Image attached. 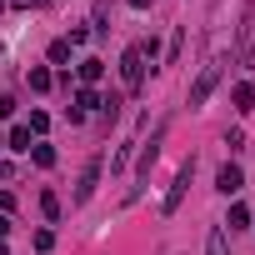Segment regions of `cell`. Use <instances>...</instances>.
<instances>
[{"instance_id":"1","label":"cell","mask_w":255,"mask_h":255,"mask_svg":"<svg viewBox=\"0 0 255 255\" xmlns=\"http://www.w3.org/2000/svg\"><path fill=\"white\" fill-rule=\"evenodd\" d=\"M215 85H220V60H210V65H205V70L195 75V85H190L185 105H190V110H200V105L210 100V90H215Z\"/></svg>"},{"instance_id":"2","label":"cell","mask_w":255,"mask_h":255,"mask_svg":"<svg viewBox=\"0 0 255 255\" xmlns=\"http://www.w3.org/2000/svg\"><path fill=\"white\" fill-rule=\"evenodd\" d=\"M120 80H125V90H140L145 85V55H140V45H130L120 55Z\"/></svg>"},{"instance_id":"3","label":"cell","mask_w":255,"mask_h":255,"mask_svg":"<svg viewBox=\"0 0 255 255\" xmlns=\"http://www.w3.org/2000/svg\"><path fill=\"white\" fill-rule=\"evenodd\" d=\"M190 180H195V160H185V165H180V175H175V185H170V195L160 200V215H175V210H180V200H185V190H190Z\"/></svg>"},{"instance_id":"4","label":"cell","mask_w":255,"mask_h":255,"mask_svg":"<svg viewBox=\"0 0 255 255\" xmlns=\"http://www.w3.org/2000/svg\"><path fill=\"white\" fill-rule=\"evenodd\" d=\"M100 170H105V160L95 155L85 170H80V180H75V195H70V205H85L90 195H95V185H100Z\"/></svg>"},{"instance_id":"5","label":"cell","mask_w":255,"mask_h":255,"mask_svg":"<svg viewBox=\"0 0 255 255\" xmlns=\"http://www.w3.org/2000/svg\"><path fill=\"white\" fill-rule=\"evenodd\" d=\"M165 130H170V125L160 120V125H155V135H150V140L140 145V175H150V165L160 160V145H165Z\"/></svg>"},{"instance_id":"6","label":"cell","mask_w":255,"mask_h":255,"mask_svg":"<svg viewBox=\"0 0 255 255\" xmlns=\"http://www.w3.org/2000/svg\"><path fill=\"white\" fill-rule=\"evenodd\" d=\"M215 190H220V195H240V190H245V170H240V165H220Z\"/></svg>"},{"instance_id":"7","label":"cell","mask_w":255,"mask_h":255,"mask_svg":"<svg viewBox=\"0 0 255 255\" xmlns=\"http://www.w3.org/2000/svg\"><path fill=\"white\" fill-rule=\"evenodd\" d=\"M95 105H100V95H95L90 85H85V90H75V105H70V120L80 125V120H85V110H95Z\"/></svg>"},{"instance_id":"8","label":"cell","mask_w":255,"mask_h":255,"mask_svg":"<svg viewBox=\"0 0 255 255\" xmlns=\"http://www.w3.org/2000/svg\"><path fill=\"white\" fill-rule=\"evenodd\" d=\"M230 100H235V110H240V115H245V110H255V85H245V80H240V85L230 90Z\"/></svg>"},{"instance_id":"9","label":"cell","mask_w":255,"mask_h":255,"mask_svg":"<svg viewBox=\"0 0 255 255\" xmlns=\"http://www.w3.org/2000/svg\"><path fill=\"white\" fill-rule=\"evenodd\" d=\"M230 240H225V225H210V240H205V255H225Z\"/></svg>"},{"instance_id":"10","label":"cell","mask_w":255,"mask_h":255,"mask_svg":"<svg viewBox=\"0 0 255 255\" xmlns=\"http://www.w3.org/2000/svg\"><path fill=\"white\" fill-rule=\"evenodd\" d=\"M5 145H10V150H30V145H35V140H30V125H15V130L5 135Z\"/></svg>"},{"instance_id":"11","label":"cell","mask_w":255,"mask_h":255,"mask_svg":"<svg viewBox=\"0 0 255 255\" xmlns=\"http://www.w3.org/2000/svg\"><path fill=\"white\" fill-rule=\"evenodd\" d=\"M50 85H55V75H50L45 65H35V70H30V90H35V95H45Z\"/></svg>"},{"instance_id":"12","label":"cell","mask_w":255,"mask_h":255,"mask_svg":"<svg viewBox=\"0 0 255 255\" xmlns=\"http://www.w3.org/2000/svg\"><path fill=\"white\" fill-rule=\"evenodd\" d=\"M30 160H35V165H40V170H50V165H55V150H50V145H40V140H35V145H30Z\"/></svg>"},{"instance_id":"13","label":"cell","mask_w":255,"mask_h":255,"mask_svg":"<svg viewBox=\"0 0 255 255\" xmlns=\"http://www.w3.org/2000/svg\"><path fill=\"white\" fill-rule=\"evenodd\" d=\"M40 210H45V220H60V195L55 190H40Z\"/></svg>"},{"instance_id":"14","label":"cell","mask_w":255,"mask_h":255,"mask_svg":"<svg viewBox=\"0 0 255 255\" xmlns=\"http://www.w3.org/2000/svg\"><path fill=\"white\" fill-rule=\"evenodd\" d=\"M100 75H105V65H100V60H80V80H85V85H95Z\"/></svg>"},{"instance_id":"15","label":"cell","mask_w":255,"mask_h":255,"mask_svg":"<svg viewBox=\"0 0 255 255\" xmlns=\"http://www.w3.org/2000/svg\"><path fill=\"white\" fill-rule=\"evenodd\" d=\"M225 225H230V230H245V225H250V210H245V205H230V220H225Z\"/></svg>"},{"instance_id":"16","label":"cell","mask_w":255,"mask_h":255,"mask_svg":"<svg viewBox=\"0 0 255 255\" xmlns=\"http://www.w3.org/2000/svg\"><path fill=\"white\" fill-rule=\"evenodd\" d=\"M65 60H70V40H55L50 45V65H65Z\"/></svg>"},{"instance_id":"17","label":"cell","mask_w":255,"mask_h":255,"mask_svg":"<svg viewBox=\"0 0 255 255\" xmlns=\"http://www.w3.org/2000/svg\"><path fill=\"white\" fill-rule=\"evenodd\" d=\"M25 125H30V135H40L45 125H50V115H45V110H30V120H25Z\"/></svg>"},{"instance_id":"18","label":"cell","mask_w":255,"mask_h":255,"mask_svg":"<svg viewBox=\"0 0 255 255\" xmlns=\"http://www.w3.org/2000/svg\"><path fill=\"white\" fill-rule=\"evenodd\" d=\"M105 20H110V5H105V0H100V5H95V30H100V35H105V30H110V25H105Z\"/></svg>"},{"instance_id":"19","label":"cell","mask_w":255,"mask_h":255,"mask_svg":"<svg viewBox=\"0 0 255 255\" xmlns=\"http://www.w3.org/2000/svg\"><path fill=\"white\" fill-rule=\"evenodd\" d=\"M180 45H185V30H175V35H170V55H165V60H170V65H175V60H180Z\"/></svg>"},{"instance_id":"20","label":"cell","mask_w":255,"mask_h":255,"mask_svg":"<svg viewBox=\"0 0 255 255\" xmlns=\"http://www.w3.org/2000/svg\"><path fill=\"white\" fill-rule=\"evenodd\" d=\"M225 145L230 150H245V130H225Z\"/></svg>"},{"instance_id":"21","label":"cell","mask_w":255,"mask_h":255,"mask_svg":"<svg viewBox=\"0 0 255 255\" xmlns=\"http://www.w3.org/2000/svg\"><path fill=\"white\" fill-rule=\"evenodd\" d=\"M0 115H15V95H0Z\"/></svg>"},{"instance_id":"22","label":"cell","mask_w":255,"mask_h":255,"mask_svg":"<svg viewBox=\"0 0 255 255\" xmlns=\"http://www.w3.org/2000/svg\"><path fill=\"white\" fill-rule=\"evenodd\" d=\"M240 60H245V65L255 70V45H245V55H240Z\"/></svg>"},{"instance_id":"23","label":"cell","mask_w":255,"mask_h":255,"mask_svg":"<svg viewBox=\"0 0 255 255\" xmlns=\"http://www.w3.org/2000/svg\"><path fill=\"white\" fill-rule=\"evenodd\" d=\"M5 235H10V220H5V215H0V240H5Z\"/></svg>"},{"instance_id":"24","label":"cell","mask_w":255,"mask_h":255,"mask_svg":"<svg viewBox=\"0 0 255 255\" xmlns=\"http://www.w3.org/2000/svg\"><path fill=\"white\" fill-rule=\"evenodd\" d=\"M130 10H150V0H130Z\"/></svg>"},{"instance_id":"25","label":"cell","mask_w":255,"mask_h":255,"mask_svg":"<svg viewBox=\"0 0 255 255\" xmlns=\"http://www.w3.org/2000/svg\"><path fill=\"white\" fill-rule=\"evenodd\" d=\"M0 255H5V245H0Z\"/></svg>"},{"instance_id":"26","label":"cell","mask_w":255,"mask_h":255,"mask_svg":"<svg viewBox=\"0 0 255 255\" xmlns=\"http://www.w3.org/2000/svg\"><path fill=\"white\" fill-rule=\"evenodd\" d=\"M0 145H5V135H0Z\"/></svg>"}]
</instances>
